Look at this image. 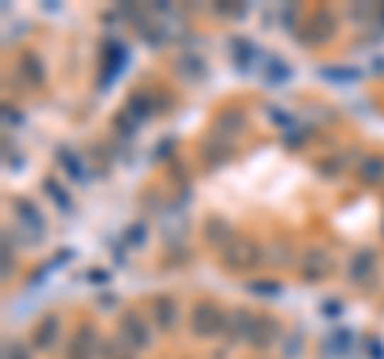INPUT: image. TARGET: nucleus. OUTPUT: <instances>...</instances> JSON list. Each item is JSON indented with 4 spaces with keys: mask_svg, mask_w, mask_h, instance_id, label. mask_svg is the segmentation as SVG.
Segmentation results:
<instances>
[{
    "mask_svg": "<svg viewBox=\"0 0 384 359\" xmlns=\"http://www.w3.org/2000/svg\"><path fill=\"white\" fill-rule=\"evenodd\" d=\"M157 318H160V324H166V327L173 324V302L170 299H160L157 302Z\"/></svg>",
    "mask_w": 384,
    "mask_h": 359,
    "instance_id": "9d476101",
    "label": "nucleus"
},
{
    "mask_svg": "<svg viewBox=\"0 0 384 359\" xmlns=\"http://www.w3.org/2000/svg\"><path fill=\"white\" fill-rule=\"evenodd\" d=\"M128 234H132V238H128V241H132V244H138V241H145V228H132V231H128Z\"/></svg>",
    "mask_w": 384,
    "mask_h": 359,
    "instance_id": "dca6fc26",
    "label": "nucleus"
},
{
    "mask_svg": "<svg viewBox=\"0 0 384 359\" xmlns=\"http://www.w3.org/2000/svg\"><path fill=\"white\" fill-rule=\"evenodd\" d=\"M183 234H186V215L179 212V209H166V215H164V238L179 241Z\"/></svg>",
    "mask_w": 384,
    "mask_h": 359,
    "instance_id": "39448f33",
    "label": "nucleus"
},
{
    "mask_svg": "<svg viewBox=\"0 0 384 359\" xmlns=\"http://www.w3.org/2000/svg\"><path fill=\"white\" fill-rule=\"evenodd\" d=\"M362 177L365 180H368V177H384V160H375V164L368 160V164L362 167Z\"/></svg>",
    "mask_w": 384,
    "mask_h": 359,
    "instance_id": "9b49d317",
    "label": "nucleus"
},
{
    "mask_svg": "<svg viewBox=\"0 0 384 359\" xmlns=\"http://www.w3.org/2000/svg\"><path fill=\"white\" fill-rule=\"evenodd\" d=\"M330 337L333 340H327V350H330V353H346V350H349V343H352L349 331H337V333H330Z\"/></svg>",
    "mask_w": 384,
    "mask_h": 359,
    "instance_id": "1a4fd4ad",
    "label": "nucleus"
},
{
    "mask_svg": "<svg viewBox=\"0 0 384 359\" xmlns=\"http://www.w3.org/2000/svg\"><path fill=\"white\" fill-rule=\"evenodd\" d=\"M225 263H227V266H234V270H240V266L259 263L256 244H253V241H234V244L225 250Z\"/></svg>",
    "mask_w": 384,
    "mask_h": 359,
    "instance_id": "f03ea898",
    "label": "nucleus"
},
{
    "mask_svg": "<svg viewBox=\"0 0 384 359\" xmlns=\"http://www.w3.org/2000/svg\"><path fill=\"white\" fill-rule=\"evenodd\" d=\"M122 337L128 340L132 346H147L151 343V337H147V327L141 324V318L138 314H122Z\"/></svg>",
    "mask_w": 384,
    "mask_h": 359,
    "instance_id": "7ed1b4c3",
    "label": "nucleus"
},
{
    "mask_svg": "<svg viewBox=\"0 0 384 359\" xmlns=\"http://www.w3.org/2000/svg\"><path fill=\"white\" fill-rule=\"evenodd\" d=\"M106 359H132L128 353H122V350H115V346H109L106 350Z\"/></svg>",
    "mask_w": 384,
    "mask_h": 359,
    "instance_id": "2eb2a0df",
    "label": "nucleus"
},
{
    "mask_svg": "<svg viewBox=\"0 0 384 359\" xmlns=\"http://www.w3.org/2000/svg\"><path fill=\"white\" fill-rule=\"evenodd\" d=\"M253 292H256V295H276L278 292V286H276V282H253Z\"/></svg>",
    "mask_w": 384,
    "mask_h": 359,
    "instance_id": "f8f14e48",
    "label": "nucleus"
},
{
    "mask_svg": "<svg viewBox=\"0 0 384 359\" xmlns=\"http://www.w3.org/2000/svg\"><path fill=\"white\" fill-rule=\"evenodd\" d=\"M368 353H375V359H384V350L378 340H368Z\"/></svg>",
    "mask_w": 384,
    "mask_h": 359,
    "instance_id": "4468645a",
    "label": "nucleus"
},
{
    "mask_svg": "<svg viewBox=\"0 0 384 359\" xmlns=\"http://www.w3.org/2000/svg\"><path fill=\"white\" fill-rule=\"evenodd\" d=\"M218 327H221V311L215 305L202 302V305L192 311V331L199 333V337H212V333H218Z\"/></svg>",
    "mask_w": 384,
    "mask_h": 359,
    "instance_id": "f257e3e1",
    "label": "nucleus"
},
{
    "mask_svg": "<svg viewBox=\"0 0 384 359\" xmlns=\"http://www.w3.org/2000/svg\"><path fill=\"white\" fill-rule=\"evenodd\" d=\"M67 359H93V327H80L67 346Z\"/></svg>",
    "mask_w": 384,
    "mask_h": 359,
    "instance_id": "20e7f679",
    "label": "nucleus"
},
{
    "mask_svg": "<svg viewBox=\"0 0 384 359\" xmlns=\"http://www.w3.org/2000/svg\"><path fill=\"white\" fill-rule=\"evenodd\" d=\"M266 77H269V84H285V80H288V67H285L278 58H269V65H266Z\"/></svg>",
    "mask_w": 384,
    "mask_h": 359,
    "instance_id": "6e6552de",
    "label": "nucleus"
},
{
    "mask_svg": "<svg viewBox=\"0 0 384 359\" xmlns=\"http://www.w3.org/2000/svg\"><path fill=\"white\" fill-rule=\"evenodd\" d=\"M55 333H58V318H45L42 327H35V346L48 350V346L55 343Z\"/></svg>",
    "mask_w": 384,
    "mask_h": 359,
    "instance_id": "423d86ee",
    "label": "nucleus"
},
{
    "mask_svg": "<svg viewBox=\"0 0 384 359\" xmlns=\"http://www.w3.org/2000/svg\"><path fill=\"white\" fill-rule=\"evenodd\" d=\"M324 308H327L324 314H330V318H337V314H339V302H327Z\"/></svg>",
    "mask_w": 384,
    "mask_h": 359,
    "instance_id": "f3484780",
    "label": "nucleus"
},
{
    "mask_svg": "<svg viewBox=\"0 0 384 359\" xmlns=\"http://www.w3.org/2000/svg\"><path fill=\"white\" fill-rule=\"evenodd\" d=\"M7 359H29V353L20 343H13V346H7Z\"/></svg>",
    "mask_w": 384,
    "mask_h": 359,
    "instance_id": "ddd939ff",
    "label": "nucleus"
},
{
    "mask_svg": "<svg viewBox=\"0 0 384 359\" xmlns=\"http://www.w3.org/2000/svg\"><path fill=\"white\" fill-rule=\"evenodd\" d=\"M375 266V253L371 250H362V253H356V260L349 263V273H352V280H362L365 276V270H371Z\"/></svg>",
    "mask_w": 384,
    "mask_h": 359,
    "instance_id": "0eeeda50",
    "label": "nucleus"
}]
</instances>
